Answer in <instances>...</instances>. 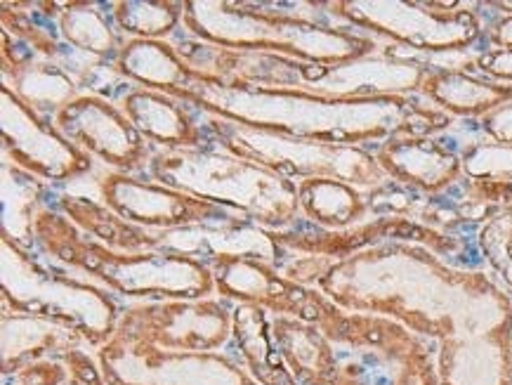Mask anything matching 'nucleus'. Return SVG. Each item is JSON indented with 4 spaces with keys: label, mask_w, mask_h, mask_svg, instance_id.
<instances>
[{
    "label": "nucleus",
    "mask_w": 512,
    "mask_h": 385,
    "mask_svg": "<svg viewBox=\"0 0 512 385\" xmlns=\"http://www.w3.org/2000/svg\"><path fill=\"white\" fill-rule=\"evenodd\" d=\"M107 385H260L215 352H168L114 336L100 352Z\"/></svg>",
    "instance_id": "nucleus-2"
},
{
    "label": "nucleus",
    "mask_w": 512,
    "mask_h": 385,
    "mask_svg": "<svg viewBox=\"0 0 512 385\" xmlns=\"http://www.w3.org/2000/svg\"><path fill=\"white\" fill-rule=\"evenodd\" d=\"M491 43L501 50H512V17L503 19L491 29Z\"/></svg>",
    "instance_id": "nucleus-11"
},
{
    "label": "nucleus",
    "mask_w": 512,
    "mask_h": 385,
    "mask_svg": "<svg viewBox=\"0 0 512 385\" xmlns=\"http://www.w3.org/2000/svg\"><path fill=\"white\" fill-rule=\"evenodd\" d=\"M234 336L239 343L241 360L260 385H298L288 364L274 343V336L267 331L262 312L246 310L236 317Z\"/></svg>",
    "instance_id": "nucleus-6"
},
{
    "label": "nucleus",
    "mask_w": 512,
    "mask_h": 385,
    "mask_svg": "<svg viewBox=\"0 0 512 385\" xmlns=\"http://www.w3.org/2000/svg\"><path fill=\"white\" fill-rule=\"evenodd\" d=\"M392 385H439L437 355L425 338H418L399 360L395 383Z\"/></svg>",
    "instance_id": "nucleus-7"
},
{
    "label": "nucleus",
    "mask_w": 512,
    "mask_h": 385,
    "mask_svg": "<svg viewBox=\"0 0 512 385\" xmlns=\"http://www.w3.org/2000/svg\"><path fill=\"white\" fill-rule=\"evenodd\" d=\"M465 171L475 178L512 180V147L477 145L465 149Z\"/></svg>",
    "instance_id": "nucleus-8"
},
{
    "label": "nucleus",
    "mask_w": 512,
    "mask_h": 385,
    "mask_svg": "<svg viewBox=\"0 0 512 385\" xmlns=\"http://www.w3.org/2000/svg\"><path fill=\"white\" fill-rule=\"evenodd\" d=\"M340 10L352 22L432 52L465 48L479 31L475 15L468 10L428 12V5L409 3H350L340 5Z\"/></svg>",
    "instance_id": "nucleus-3"
},
{
    "label": "nucleus",
    "mask_w": 512,
    "mask_h": 385,
    "mask_svg": "<svg viewBox=\"0 0 512 385\" xmlns=\"http://www.w3.org/2000/svg\"><path fill=\"white\" fill-rule=\"evenodd\" d=\"M479 67L484 74L512 81V50H489L479 57Z\"/></svg>",
    "instance_id": "nucleus-10"
},
{
    "label": "nucleus",
    "mask_w": 512,
    "mask_h": 385,
    "mask_svg": "<svg viewBox=\"0 0 512 385\" xmlns=\"http://www.w3.org/2000/svg\"><path fill=\"white\" fill-rule=\"evenodd\" d=\"M484 130L494 137L498 145L512 147V102L484 116Z\"/></svg>",
    "instance_id": "nucleus-9"
},
{
    "label": "nucleus",
    "mask_w": 512,
    "mask_h": 385,
    "mask_svg": "<svg viewBox=\"0 0 512 385\" xmlns=\"http://www.w3.org/2000/svg\"><path fill=\"white\" fill-rule=\"evenodd\" d=\"M378 161L383 171L392 173L399 182L425 192H439L461 173V163L451 152L425 137H402L380 149Z\"/></svg>",
    "instance_id": "nucleus-4"
},
{
    "label": "nucleus",
    "mask_w": 512,
    "mask_h": 385,
    "mask_svg": "<svg viewBox=\"0 0 512 385\" xmlns=\"http://www.w3.org/2000/svg\"><path fill=\"white\" fill-rule=\"evenodd\" d=\"M494 8L505 10V12H512V3H494Z\"/></svg>",
    "instance_id": "nucleus-12"
},
{
    "label": "nucleus",
    "mask_w": 512,
    "mask_h": 385,
    "mask_svg": "<svg viewBox=\"0 0 512 385\" xmlns=\"http://www.w3.org/2000/svg\"><path fill=\"white\" fill-rule=\"evenodd\" d=\"M437 378L439 385H512V305L484 277L439 338Z\"/></svg>",
    "instance_id": "nucleus-1"
},
{
    "label": "nucleus",
    "mask_w": 512,
    "mask_h": 385,
    "mask_svg": "<svg viewBox=\"0 0 512 385\" xmlns=\"http://www.w3.org/2000/svg\"><path fill=\"white\" fill-rule=\"evenodd\" d=\"M423 93L432 97L439 107L449 109L451 114L461 116H479L491 114L494 109L512 102V88L498 86L472 78L463 71H428L423 81Z\"/></svg>",
    "instance_id": "nucleus-5"
}]
</instances>
